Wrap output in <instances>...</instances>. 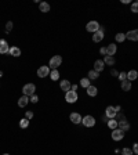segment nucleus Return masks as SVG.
Returning a JSON list of instances; mask_svg holds the SVG:
<instances>
[{"mask_svg":"<svg viewBox=\"0 0 138 155\" xmlns=\"http://www.w3.org/2000/svg\"><path fill=\"white\" fill-rule=\"evenodd\" d=\"M61 64H62V55H54L50 60L48 67H50V69H58V67Z\"/></svg>","mask_w":138,"mask_h":155,"instance_id":"f257e3e1","label":"nucleus"},{"mask_svg":"<svg viewBox=\"0 0 138 155\" xmlns=\"http://www.w3.org/2000/svg\"><path fill=\"white\" fill-rule=\"evenodd\" d=\"M35 93H36V86L33 85V83H26V85L22 87V94H24V96L31 97V96H33Z\"/></svg>","mask_w":138,"mask_h":155,"instance_id":"f03ea898","label":"nucleus"},{"mask_svg":"<svg viewBox=\"0 0 138 155\" xmlns=\"http://www.w3.org/2000/svg\"><path fill=\"white\" fill-rule=\"evenodd\" d=\"M79 100V96H77V91H72L69 90L65 93V101L69 102V104H73Z\"/></svg>","mask_w":138,"mask_h":155,"instance_id":"7ed1b4c3","label":"nucleus"},{"mask_svg":"<svg viewBox=\"0 0 138 155\" xmlns=\"http://www.w3.org/2000/svg\"><path fill=\"white\" fill-rule=\"evenodd\" d=\"M50 72H51V69H50V67H47V65H42L36 71L39 78H47V76H50Z\"/></svg>","mask_w":138,"mask_h":155,"instance_id":"20e7f679","label":"nucleus"},{"mask_svg":"<svg viewBox=\"0 0 138 155\" xmlns=\"http://www.w3.org/2000/svg\"><path fill=\"white\" fill-rule=\"evenodd\" d=\"M101 27H100V22L98 21H90V22H87V25H86V31L90 33H95Z\"/></svg>","mask_w":138,"mask_h":155,"instance_id":"39448f33","label":"nucleus"},{"mask_svg":"<svg viewBox=\"0 0 138 155\" xmlns=\"http://www.w3.org/2000/svg\"><path fill=\"white\" fill-rule=\"evenodd\" d=\"M82 123L84 125L86 128H93V126H95V118L91 116V115H86L82 119Z\"/></svg>","mask_w":138,"mask_h":155,"instance_id":"423d86ee","label":"nucleus"},{"mask_svg":"<svg viewBox=\"0 0 138 155\" xmlns=\"http://www.w3.org/2000/svg\"><path fill=\"white\" fill-rule=\"evenodd\" d=\"M111 137L113 141H120V140H123V137H124V132L120 130V129H115V130H112Z\"/></svg>","mask_w":138,"mask_h":155,"instance_id":"0eeeda50","label":"nucleus"},{"mask_svg":"<svg viewBox=\"0 0 138 155\" xmlns=\"http://www.w3.org/2000/svg\"><path fill=\"white\" fill-rule=\"evenodd\" d=\"M119 122V125H117V129H120V130H123V132H127V130H130V122H128L126 118H123V119H120V121H117Z\"/></svg>","mask_w":138,"mask_h":155,"instance_id":"6e6552de","label":"nucleus"},{"mask_svg":"<svg viewBox=\"0 0 138 155\" xmlns=\"http://www.w3.org/2000/svg\"><path fill=\"white\" fill-rule=\"evenodd\" d=\"M126 39L131 40V42H138V29H131L126 33Z\"/></svg>","mask_w":138,"mask_h":155,"instance_id":"1a4fd4ad","label":"nucleus"},{"mask_svg":"<svg viewBox=\"0 0 138 155\" xmlns=\"http://www.w3.org/2000/svg\"><path fill=\"white\" fill-rule=\"evenodd\" d=\"M104 36H105L104 35V28H100L95 33H93V42H95V43L101 42L102 39H104Z\"/></svg>","mask_w":138,"mask_h":155,"instance_id":"9d476101","label":"nucleus"},{"mask_svg":"<svg viewBox=\"0 0 138 155\" xmlns=\"http://www.w3.org/2000/svg\"><path fill=\"white\" fill-rule=\"evenodd\" d=\"M116 109H115V107H112V105H109V107H106L105 109V116L108 118V119H115L116 118Z\"/></svg>","mask_w":138,"mask_h":155,"instance_id":"9b49d317","label":"nucleus"},{"mask_svg":"<svg viewBox=\"0 0 138 155\" xmlns=\"http://www.w3.org/2000/svg\"><path fill=\"white\" fill-rule=\"evenodd\" d=\"M8 51H10V46H8L7 40L0 39V54H8Z\"/></svg>","mask_w":138,"mask_h":155,"instance_id":"f8f14e48","label":"nucleus"},{"mask_svg":"<svg viewBox=\"0 0 138 155\" xmlns=\"http://www.w3.org/2000/svg\"><path fill=\"white\" fill-rule=\"evenodd\" d=\"M69 118H70V122L75 123V125L82 123V119H83V116H82L79 112H72L70 115H69Z\"/></svg>","mask_w":138,"mask_h":155,"instance_id":"ddd939ff","label":"nucleus"},{"mask_svg":"<svg viewBox=\"0 0 138 155\" xmlns=\"http://www.w3.org/2000/svg\"><path fill=\"white\" fill-rule=\"evenodd\" d=\"M59 87H61V90L62 91H69L70 90V87H72V85H70V82L69 80H66V79H64V80H61L59 82Z\"/></svg>","mask_w":138,"mask_h":155,"instance_id":"4468645a","label":"nucleus"},{"mask_svg":"<svg viewBox=\"0 0 138 155\" xmlns=\"http://www.w3.org/2000/svg\"><path fill=\"white\" fill-rule=\"evenodd\" d=\"M29 97L28 96H22V97H20L18 98V107H21V108H25L29 104Z\"/></svg>","mask_w":138,"mask_h":155,"instance_id":"2eb2a0df","label":"nucleus"},{"mask_svg":"<svg viewBox=\"0 0 138 155\" xmlns=\"http://www.w3.org/2000/svg\"><path fill=\"white\" fill-rule=\"evenodd\" d=\"M104 67H105V64H104L102 60H97L95 62H94V71H97L98 74L104 71Z\"/></svg>","mask_w":138,"mask_h":155,"instance_id":"dca6fc26","label":"nucleus"},{"mask_svg":"<svg viewBox=\"0 0 138 155\" xmlns=\"http://www.w3.org/2000/svg\"><path fill=\"white\" fill-rule=\"evenodd\" d=\"M106 51H108V55H115L117 51V46L115 43H111V44H108V47H106Z\"/></svg>","mask_w":138,"mask_h":155,"instance_id":"f3484780","label":"nucleus"},{"mask_svg":"<svg viewBox=\"0 0 138 155\" xmlns=\"http://www.w3.org/2000/svg\"><path fill=\"white\" fill-rule=\"evenodd\" d=\"M8 54H10V55H13V57H20V55H21V48L17 47V46H13V47H10Z\"/></svg>","mask_w":138,"mask_h":155,"instance_id":"a211bd4d","label":"nucleus"},{"mask_svg":"<svg viewBox=\"0 0 138 155\" xmlns=\"http://www.w3.org/2000/svg\"><path fill=\"white\" fill-rule=\"evenodd\" d=\"M86 91H87V94L90 97H95L97 94H98V89H97L95 86H89V87L86 89Z\"/></svg>","mask_w":138,"mask_h":155,"instance_id":"6ab92c4d","label":"nucleus"},{"mask_svg":"<svg viewBox=\"0 0 138 155\" xmlns=\"http://www.w3.org/2000/svg\"><path fill=\"white\" fill-rule=\"evenodd\" d=\"M39 10L42 11V13H48L50 11V4H48L47 1H40L39 3Z\"/></svg>","mask_w":138,"mask_h":155,"instance_id":"aec40b11","label":"nucleus"},{"mask_svg":"<svg viewBox=\"0 0 138 155\" xmlns=\"http://www.w3.org/2000/svg\"><path fill=\"white\" fill-rule=\"evenodd\" d=\"M102 61H104V64L105 65H111V67H113L115 62H116V61H115V57H112V55H105Z\"/></svg>","mask_w":138,"mask_h":155,"instance_id":"412c9836","label":"nucleus"},{"mask_svg":"<svg viewBox=\"0 0 138 155\" xmlns=\"http://www.w3.org/2000/svg\"><path fill=\"white\" fill-rule=\"evenodd\" d=\"M138 78V72L135 69H131L127 72V80H130V82H133V80H135Z\"/></svg>","mask_w":138,"mask_h":155,"instance_id":"4be33fe9","label":"nucleus"},{"mask_svg":"<svg viewBox=\"0 0 138 155\" xmlns=\"http://www.w3.org/2000/svg\"><path fill=\"white\" fill-rule=\"evenodd\" d=\"M50 79L54 80V82H57V80L59 79V72H58V69H51V72H50Z\"/></svg>","mask_w":138,"mask_h":155,"instance_id":"5701e85b","label":"nucleus"},{"mask_svg":"<svg viewBox=\"0 0 138 155\" xmlns=\"http://www.w3.org/2000/svg\"><path fill=\"white\" fill-rule=\"evenodd\" d=\"M90 80H95V79H98L100 78V74L97 72V71H94V69H91V71H89V76H87Z\"/></svg>","mask_w":138,"mask_h":155,"instance_id":"b1692460","label":"nucleus"},{"mask_svg":"<svg viewBox=\"0 0 138 155\" xmlns=\"http://www.w3.org/2000/svg\"><path fill=\"white\" fill-rule=\"evenodd\" d=\"M106 123H108V128L112 129V130L117 129V125H119V122H117L116 119H109V121H108Z\"/></svg>","mask_w":138,"mask_h":155,"instance_id":"393cba45","label":"nucleus"},{"mask_svg":"<svg viewBox=\"0 0 138 155\" xmlns=\"http://www.w3.org/2000/svg\"><path fill=\"white\" fill-rule=\"evenodd\" d=\"M122 89L124 91H130L131 90V82H130V80H123L122 82Z\"/></svg>","mask_w":138,"mask_h":155,"instance_id":"a878e982","label":"nucleus"},{"mask_svg":"<svg viewBox=\"0 0 138 155\" xmlns=\"http://www.w3.org/2000/svg\"><path fill=\"white\" fill-rule=\"evenodd\" d=\"M115 39H116V42H117V43H123L124 40H126V33H123V32L116 33Z\"/></svg>","mask_w":138,"mask_h":155,"instance_id":"bb28decb","label":"nucleus"},{"mask_svg":"<svg viewBox=\"0 0 138 155\" xmlns=\"http://www.w3.org/2000/svg\"><path fill=\"white\" fill-rule=\"evenodd\" d=\"M80 86H82V87H84V89H87L89 86H91L90 79H89V78H83V79L80 80Z\"/></svg>","mask_w":138,"mask_h":155,"instance_id":"cd10ccee","label":"nucleus"},{"mask_svg":"<svg viewBox=\"0 0 138 155\" xmlns=\"http://www.w3.org/2000/svg\"><path fill=\"white\" fill-rule=\"evenodd\" d=\"M28 126H29V119L24 118V119H21V121H20V128H21V129H26Z\"/></svg>","mask_w":138,"mask_h":155,"instance_id":"c85d7f7f","label":"nucleus"},{"mask_svg":"<svg viewBox=\"0 0 138 155\" xmlns=\"http://www.w3.org/2000/svg\"><path fill=\"white\" fill-rule=\"evenodd\" d=\"M13 27H14V24L11 21H8L7 24H6V33L7 35H10V32H11V29H13Z\"/></svg>","mask_w":138,"mask_h":155,"instance_id":"c756f323","label":"nucleus"},{"mask_svg":"<svg viewBox=\"0 0 138 155\" xmlns=\"http://www.w3.org/2000/svg\"><path fill=\"white\" fill-rule=\"evenodd\" d=\"M122 155H134V152H133V150H131V148L124 147V148L122 150Z\"/></svg>","mask_w":138,"mask_h":155,"instance_id":"7c9ffc66","label":"nucleus"},{"mask_svg":"<svg viewBox=\"0 0 138 155\" xmlns=\"http://www.w3.org/2000/svg\"><path fill=\"white\" fill-rule=\"evenodd\" d=\"M119 80H120V82L127 80V72H119Z\"/></svg>","mask_w":138,"mask_h":155,"instance_id":"2f4dec72","label":"nucleus"},{"mask_svg":"<svg viewBox=\"0 0 138 155\" xmlns=\"http://www.w3.org/2000/svg\"><path fill=\"white\" fill-rule=\"evenodd\" d=\"M131 11L135 13V14L138 13V0L137 1H134V3H131Z\"/></svg>","mask_w":138,"mask_h":155,"instance_id":"473e14b6","label":"nucleus"},{"mask_svg":"<svg viewBox=\"0 0 138 155\" xmlns=\"http://www.w3.org/2000/svg\"><path fill=\"white\" fill-rule=\"evenodd\" d=\"M29 101H31V102H33V104H36V102L39 101V97H37L36 94H33V96H31V97H29Z\"/></svg>","mask_w":138,"mask_h":155,"instance_id":"72a5a7b5","label":"nucleus"},{"mask_svg":"<svg viewBox=\"0 0 138 155\" xmlns=\"http://www.w3.org/2000/svg\"><path fill=\"white\" fill-rule=\"evenodd\" d=\"M25 118L31 121V119L33 118V112H32V111H26V114H25Z\"/></svg>","mask_w":138,"mask_h":155,"instance_id":"f704fd0d","label":"nucleus"},{"mask_svg":"<svg viewBox=\"0 0 138 155\" xmlns=\"http://www.w3.org/2000/svg\"><path fill=\"white\" fill-rule=\"evenodd\" d=\"M131 150H133L134 154L138 155V143H134V145H133V148H131Z\"/></svg>","mask_w":138,"mask_h":155,"instance_id":"c9c22d12","label":"nucleus"},{"mask_svg":"<svg viewBox=\"0 0 138 155\" xmlns=\"http://www.w3.org/2000/svg\"><path fill=\"white\" fill-rule=\"evenodd\" d=\"M100 53H101L102 55H108V51H106V47H101V48H100Z\"/></svg>","mask_w":138,"mask_h":155,"instance_id":"e433bc0d","label":"nucleus"},{"mask_svg":"<svg viewBox=\"0 0 138 155\" xmlns=\"http://www.w3.org/2000/svg\"><path fill=\"white\" fill-rule=\"evenodd\" d=\"M111 75L112 76H119V72H117L115 68H112V69H111Z\"/></svg>","mask_w":138,"mask_h":155,"instance_id":"4c0bfd02","label":"nucleus"},{"mask_svg":"<svg viewBox=\"0 0 138 155\" xmlns=\"http://www.w3.org/2000/svg\"><path fill=\"white\" fill-rule=\"evenodd\" d=\"M70 90H72V91H76V90H77V85H72Z\"/></svg>","mask_w":138,"mask_h":155,"instance_id":"58836bf2","label":"nucleus"},{"mask_svg":"<svg viewBox=\"0 0 138 155\" xmlns=\"http://www.w3.org/2000/svg\"><path fill=\"white\" fill-rule=\"evenodd\" d=\"M115 109H116V112H120V109H122V107H120V105H116V107H115Z\"/></svg>","mask_w":138,"mask_h":155,"instance_id":"ea45409f","label":"nucleus"},{"mask_svg":"<svg viewBox=\"0 0 138 155\" xmlns=\"http://www.w3.org/2000/svg\"><path fill=\"white\" fill-rule=\"evenodd\" d=\"M122 3H123V4H128V3H130V0H122Z\"/></svg>","mask_w":138,"mask_h":155,"instance_id":"a19ab883","label":"nucleus"},{"mask_svg":"<svg viewBox=\"0 0 138 155\" xmlns=\"http://www.w3.org/2000/svg\"><path fill=\"white\" fill-rule=\"evenodd\" d=\"M1 76H3V71H0V78H1Z\"/></svg>","mask_w":138,"mask_h":155,"instance_id":"79ce46f5","label":"nucleus"},{"mask_svg":"<svg viewBox=\"0 0 138 155\" xmlns=\"http://www.w3.org/2000/svg\"><path fill=\"white\" fill-rule=\"evenodd\" d=\"M3 155H10V154H3Z\"/></svg>","mask_w":138,"mask_h":155,"instance_id":"37998d69","label":"nucleus"}]
</instances>
